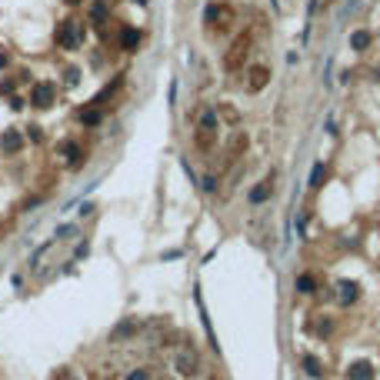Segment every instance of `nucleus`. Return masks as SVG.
<instances>
[{
	"label": "nucleus",
	"mask_w": 380,
	"mask_h": 380,
	"mask_svg": "<svg viewBox=\"0 0 380 380\" xmlns=\"http://www.w3.org/2000/svg\"><path fill=\"white\" fill-rule=\"evenodd\" d=\"M57 44H60L63 50H77L80 44H84V24H77V20H63V24L57 27Z\"/></svg>",
	"instance_id": "f257e3e1"
},
{
	"label": "nucleus",
	"mask_w": 380,
	"mask_h": 380,
	"mask_svg": "<svg viewBox=\"0 0 380 380\" xmlns=\"http://www.w3.org/2000/svg\"><path fill=\"white\" fill-rule=\"evenodd\" d=\"M247 54H250V33H240V37L234 40V47L227 50V57H223V67H227L230 73L240 70L244 60H247Z\"/></svg>",
	"instance_id": "f03ea898"
},
{
	"label": "nucleus",
	"mask_w": 380,
	"mask_h": 380,
	"mask_svg": "<svg viewBox=\"0 0 380 380\" xmlns=\"http://www.w3.org/2000/svg\"><path fill=\"white\" fill-rule=\"evenodd\" d=\"M214 137H217V117L214 113H204L200 130H197V147L200 150H210V147H214Z\"/></svg>",
	"instance_id": "7ed1b4c3"
},
{
	"label": "nucleus",
	"mask_w": 380,
	"mask_h": 380,
	"mask_svg": "<svg viewBox=\"0 0 380 380\" xmlns=\"http://www.w3.org/2000/svg\"><path fill=\"white\" fill-rule=\"evenodd\" d=\"M174 367H177V373H180V377H194V373H197V354H194V350H180V354L174 357Z\"/></svg>",
	"instance_id": "20e7f679"
},
{
	"label": "nucleus",
	"mask_w": 380,
	"mask_h": 380,
	"mask_svg": "<svg viewBox=\"0 0 380 380\" xmlns=\"http://www.w3.org/2000/svg\"><path fill=\"white\" fill-rule=\"evenodd\" d=\"M54 97H57V87L44 80V84H37V87H33L30 103H33V107H50V103H54Z\"/></svg>",
	"instance_id": "39448f33"
},
{
	"label": "nucleus",
	"mask_w": 380,
	"mask_h": 380,
	"mask_svg": "<svg viewBox=\"0 0 380 380\" xmlns=\"http://www.w3.org/2000/svg\"><path fill=\"white\" fill-rule=\"evenodd\" d=\"M267 80H270V70H267V67H253V70H250V80H247V90H250V94H257V90L267 87Z\"/></svg>",
	"instance_id": "423d86ee"
},
{
	"label": "nucleus",
	"mask_w": 380,
	"mask_h": 380,
	"mask_svg": "<svg viewBox=\"0 0 380 380\" xmlns=\"http://www.w3.org/2000/svg\"><path fill=\"white\" fill-rule=\"evenodd\" d=\"M204 20H207V24H214V27H227L230 10H227V7H220V4H214V7H207Z\"/></svg>",
	"instance_id": "0eeeda50"
},
{
	"label": "nucleus",
	"mask_w": 380,
	"mask_h": 380,
	"mask_svg": "<svg viewBox=\"0 0 380 380\" xmlns=\"http://www.w3.org/2000/svg\"><path fill=\"white\" fill-rule=\"evenodd\" d=\"M347 380H373V364L370 360H357L347 370Z\"/></svg>",
	"instance_id": "6e6552de"
},
{
	"label": "nucleus",
	"mask_w": 380,
	"mask_h": 380,
	"mask_svg": "<svg viewBox=\"0 0 380 380\" xmlns=\"http://www.w3.org/2000/svg\"><path fill=\"white\" fill-rule=\"evenodd\" d=\"M60 154H67V164H70V167H80V164H84V150H80L73 140L60 143Z\"/></svg>",
	"instance_id": "1a4fd4ad"
},
{
	"label": "nucleus",
	"mask_w": 380,
	"mask_h": 380,
	"mask_svg": "<svg viewBox=\"0 0 380 380\" xmlns=\"http://www.w3.org/2000/svg\"><path fill=\"white\" fill-rule=\"evenodd\" d=\"M337 297H340L344 303H354V300H357V284H354V280H344V284H337Z\"/></svg>",
	"instance_id": "9d476101"
},
{
	"label": "nucleus",
	"mask_w": 380,
	"mask_h": 380,
	"mask_svg": "<svg viewBox=\"0 0 380 380\" xmlns=\"http://www.w3.org/2000/svg\"><path fill=\"white\" fill-rule=\"evenodd\" d=\"M120 84H124V80H120V77L113 80V84H107V87H103L100 94L94 97V103H97V107H100V103H107V100H110V97H113V94H117V90H120Z\"/></svg>",
	"instance_id": "9b49d317"
},
{
	"label": "nucleus",
	"mask_w": 380,
	"mask_h": 380,
	"mask_svg": "<svg viewBox=\"0 0 380 380\" xmlns=\"http://www.w3.org/2000/svg\"><path fill=\"white\" fill-rule=\"evenodd\" d=\"M270 183H274V180H263L260 187H253V190H250V204H263V200L270 197Z\"/></svg>",
	"instance_id": "f8f14e48"
},
{
	"label": "nucleus",
	"mask_w": 380,
	"mask_h": 380,
	"mask_svg": "<svg viewBox=\"0 0 380 380\" xmlns=\"http://www.w3.org/2000/svg\"><path fill=\"white\" fill-rule=\"evenodd\" d=\"M297 290H300V293H314L317 290V280L310 277V274H300V277H297Z\"/></svg>",
	"instance_id": "ddd939ff"
},
{
	"label": "nucleus",
	"mask_w": 380,
	"mask_h": 380,
	"mask_svg": "<svg viewBox=\"0 0 380 380\" xmlns=\"http://www.w3.org/2000/svg\"><path fill=\"white\" fill-rule=\"evenodd\" d=\"M367 44H370V33H367V30H357L354 37H350V47H354V50H364Z\"/></svg>",
	"instance_id": "4468645a"
},
{
	"label": "nucleus",
	"mask_w": 380,
	"mask_h": 380,
	"mask_svg": "<svg viewBox=\"0 0 380 380\" xmlns=\"http://www.w3.org/2000/svg\"><path fill=\"white\" fill-rule=\"evenodd\" d=\"M120 44H124L127 50H134L137 44H140V33H137V30H124V37H120Z\"/></svg>",
	"instance_id": "2eb2a0df"
},
{
	"label": "nucleus",
	"mask_w": 380,
	"mask_h": 380,
	"mask_svg": "<svg viewBox=\"0 0 380 380\" xmlns=\"http://www.w3.org/2000/svg\"><path fill=\"white\" fill-rule=\"evenodd\" d=\"M330 330H333L330 320H314V324H310V333H320V337H327Z\"/></svg>",
	"instance_id": "dca6fc26"
},
{
	"label": "nucleus",
	"mask_w": 380,
	"mask_h": 380,
	"mask_svg": "<svg viewBox=\"0 0 380 380\" xmlns=\"http://www.w3.org/2000/svg\"><path fill=\"white\" fill-rule=\"evenodd\" d=\"M324 174H327V167H324V164H317L314 170H310V187H320V180H324Z\"/></svg>",
	"instance_id": "f3484780"
},
{
	"label": "nucleus",
	"mask_w": 380,
	"mask_h": 380,
	"mask_svg": "<svg viewBox=\"0 0 380 380\" xmlns=\"http://www.w3.org/2000/svg\"><path fill=\"white\" fill-rule=\"evenodd\" d=\"M100 117H103L100 110H84V113H80V120H84L87 127H97V124H100Z\"/></svg>",
	"instance_id": "a211bd4d"
},
{
	"label": "nucleus",
	"mask_w": 380,
	"mask_h": 380,
	"mask_svg": "<svg viewBox=\"0 0 380 380\" xmlns=\"http://www.w3.org/2000/svg\"><path fill=\"white\" fill-rule=\"evenodd\" d=\"M303 367H307L310 377H320V360H314V357H303Z\"/></svg>",
	"instance_id": "6ab92c4d"
},
{
	"label": "nucleus",
	"mask_w": 380,
	"mask_h": 380,
	"mask_svg": "<svg viewBox=\"0 0 380 380\" xmlns=\"http://www.w3.org/2000/svg\"><path fill=\"white\" fill-rule=\"evenodd\" d=\"M20 143H24V140H20V134H7V137H4V147H7V150H20Z\"/></svg>",
	"instance_id": "aec40b11"
},
{
	"label": "nucleus",
	"mask_w": 380,
	"mask_h": 380,
	"mask_svg": "<svg viewBox=\"0 0 380 380\" xmlns=\"http://www.w3.org/2000/svg\"><path fill=\"white\" fill-rule=\"evenodd\" d=\"M127 380H150V370L137 367V370H130V377H127Z\"/></svg>",
	"instance_id": "412c9836"
},
{
	"label": "nucleus",
	"mask_w": 380,
	"mask_h": 380,
	"mask_svg": "<svg viewBox=\"0 0 380 380\" xmlns=\"http://www.w3.org/2000/svg\"><path fill=\"white\" fill-rule=\"evenodd\" d=\"M77 80H80V73H77V70H73V67H70V70H67V84H77Z\"/></svg>",
	"instance_id": "4be33fe9"
},
{
	"label": "nucleus",
	"mask_w": 380,
	"mask_h": 380,
	"mask_svg": "<svg viewBox=\"0 0 380 380\" xmlns=\"http://www.w3.org/2000/svg\"><path fill=\"white\" fill-rule=\"evenodd\" d=\"M67 4H80V0H67Z\"/></svg>",
	"instance_id": "5701e85b"
}]
</instances>
